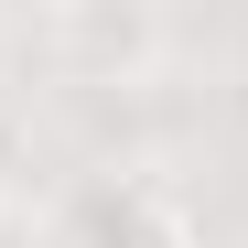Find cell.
I'll return each instance as SVG.
<instances>
[{
	"instance_id": "obj_1",
	"label": "cell",
	"mask_w": 248,
	"mask_h": 248,
	"mask_svg": "<svg viewBox=\"0 0 248 248\" xmlns=\"http://www.w3.org/2000/svg\"><path fill=\"white\" fill-rule=\"evenodd\" d=\"M32 54H44L65 87H151V76L173 65V22H162L151 0H65V11H44Z\"/></svg>"
},
{
	"instance_id": "obj_2",
	"label": "cell",
	"mask_w": 248,
	"mask_h": 248,
	"mask_svg": "<svg viewBox=\"0 0 248 248\" xmlns=\"http://www.w3.org/2000/svg\"><path fill=\"white\" fill-rule=\"evenodd\" d=\"M54 248H205V227L162 173H97V184L65 194Z\"/></svg>"
},
{
	"instance_id": "obj_3",
	"label": "cell",
	"mask_w": 248,
	"mask_h": 248,
	"mask_svg": "<svg viewBox=\"0 0 248 248\" xmlns=\"http://www.w3.org/2000/svg\"><path fill=\"white\" fill-rule=\"evenodd\" d=\"M0 97H11V22H0Z\"/></svg>"
},
{
	"instance_id": "obj_4",
	"label": "cell",
	"mask_w": 248,
	"mask_h": 248,
	"mask_svg": "<svg viewBox=\"0 0 248 248\" xmlns=\"http://www.w3.org/2000/svg\"><path fill=\"white\" fill-rule=\"evenodd\" d=\"M0 248H11V216H0Z\"/></svg>"
}]
</instances>
